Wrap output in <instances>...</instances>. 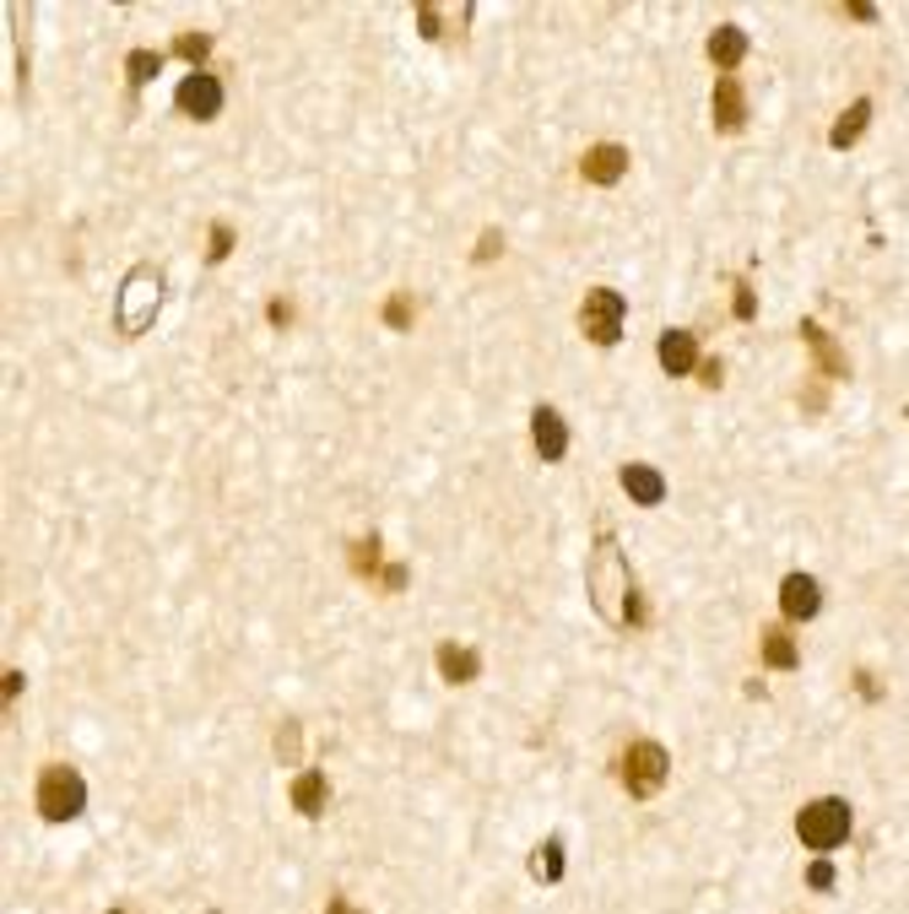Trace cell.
I'll list each match as a JSON object with an SVG mask.
<instances>
[{
	"label": "cell",
	"mask_w": 909,
	"mask_h": 914,
	"mask_svg": "<svg viewBox=\"0 0 909 914\" xmlns=\"http://www.w3.org/2000/svg\"><path fill=\"white\" fill-rule=\"evenodd\" d=\"M585 574H590V606H596L601 617H612V623H622V627L650 623V601H645V590L633 580V569H628V558H622V546L612 531L596 536Z\"/></svg>",
	"instance_id": "1"
},
{
	"label": "cell",
	"mask_w": 909,
	"mask_h": 914,
	"mask_svg": "<svg viewBox=\"0 0 909 914\" xmlns=\"http://www.w3.org/2000/svg\"><path fill=\"white\" fill-rule=\"evenodd\" d=\"M856 828V812H850V801H839V795H823V801H807L801 812H796V833H801V844L807 850H839L845 838Z\"/></svg>",
	"instance_id": "2"
},
{
	"label": "cell",
	"mask_w": 909,
	"mask_h": 914,
	"mask_svg": "<svg viewBox=\"0 0 909 914\" xmlns=\"http://www.w3.org/2000/svg\"><path fill=\"white\" fill-rule=\"evenodd\" d=\"M163 309V271L158 265H136L120 282V335H147Z\"/></svg>",
	"instance_id": "3"
},
{
	"label": "cell",
	"mask_w": 909,
	"mask_h": 914,
	"mask_svg": "<svg viewBox=\"0 0 909 914\" xmlns=\"http://www.w3.org/2000/svg\"><path fill=\"white\" fill-rule=\"evenodd\" d=\"M87 812V780L71 763H49L39 774V817L43 823H71Z\"/></svg>",
	"instance_id": "4"
},
{
	"label": "cell",
	"mask_w": 909,
	"mask_h": 914,
	"mask_svg": "<svg viewBox=\"0 0 909 914\" xmlns=\"http://www.w3.org/2000/svg\"><path fill=\"white\" fill-rule=\"evenodd\" d=\"M618 774H622V785H628V795L650 801V795L666 785V774H671V757H666L661 742L639 736V742H628V752H622V763H618Z\"/></svg>",
	"instance_id": "5"
},
{
	"label": "cell",
	"mask_w": 909,
	"mask_h": 914,
	"mask_svg": "<svg viewBox=\"0 0 909 914\" xmlns=\"http://www.w3.org/2000/svg\"><path fill=\"white\" fill-rule=\"evenodd\" d=\"M622 314H628L622 292L596 288V292H585L579 331H585V341H590V346H618V341H622Z\"/></svg>",
	"instance_id": "6"
},
{
	"label": "cell",
	"mask_w": 909,
	"mask_h": 914,
	"mask_svg": "<svg viewBox=\"0 0 909 914\" xmlns=\"http://www.w3.org/2000/svg\"><path fill=\"white\" fill-rule=\"evenodd\" d=\"M173 103L190 114V120H217L222 114V82L211 71H190L184 82L173 87Z\"/></svg>",
	"instance_id": "7"
},
{
	"label": "cell",
	"mask_w": 909,
	"mask_h": 914,
	"mask_svg": "<svg viewBox=\"0 0 909 914\" xmlns=\"http://www.w3.org/2000/svg\"><path fill=\"white\" fill-rule=\"evenodd\" d=\"M780 612H786L790 623H812L818 612H823V584L812 580V574H786L780 580Z\"/></svg>",
	"instance_id": "8"
},
{
	"label": "cell",
	"mask_w": 909,
	"mask_h": 914,
	"mask_svg": "<svg viewBox=\"0 0 909 914\" xmlns=\"http://www.w3.org/2000/svg\"><path fill=\"white\" fill-rule=\"evenodd\" d=\"M579 173H585L590 184H618L622 173H628V147H618V141H596V147L579 158Z\"/></svg>",
	"instance_id": "9"
},
{
	"label": "cell",
	"mask_w": 909,
	"mask_h": 914,
	"mask_svg": "<svg viewBox=\"0 0 909 914\" xmlns=\"http://www.w3.org/2000/svg\"><path fill=\"white\" fill-rule=\"evenodd\" d=\"M531 433H537V455L541 460L569 455V422L558 416V406H537V412H531Z\"/></svg>",
	"instance_id": "10"
},
{
	"label": "cell",
	"mask_w": 909,
	"mask_h": 914,
	"mask_svg": "<svg viewBox=\"0 0 909 914\" xmlns=\"http://www.w3.org/2000/svg\"><path fill=\"white\" fill-rule=\"evenodd\" d=\"M742 120H747L742 82H737V77H720V82H715V130H720V135H737Z\"/></svg>",
	"instance_id": "11"
},
{
	"label": "cell",
	"mask_w": 909,
	"mask_h": 914,
	"mask_svg": "<svg viewBox=\"0 0 909 914\" xmlns=\"http://www.w3.org/2000/svg\"><path fill=\"white\" fill-rule=\"evenodd\" d=\"M661 369L671 379H688L699 369V335L693 331H666L661 335Z\"/></svg>",
	"instance_id": "12"
},
{
	"label": "cell",
	"mask_w": 909,
	"mask_h": 914,
	"mask_svg": "<svg viewBox=\"0 0 909 914\" xmlns=\"http://www.w3.org/2000/svg\"><path fill=\"white\" fill-rule=\"evenodd\" d=\"M618 482H622V493H628L633 503H645V509H656V503L666 499V476L656 471V465H639V460H633V465H622L618 471Z\"/></svg>",
	"instance_id": "13"
},
{
	"label": "cell",
	"mask_w": 909,
	"mask_h": 914,
	"mask_svg": "<svg viewBox=\"0 0 909 914\" xmlns=\"http://www.w3.org/2000/svg\"><path fill=\"white\" fill-rule=\"evenodd\" d=\"M439 676L450 682V687H466V682H477V671H482V655L477 650H466V644H439Z\"/></svg>",
	"instance_id": "14"
},
{
	"label": "cell",
	"mask_w": 909,
	"mask_h": 914,
	"mask_svg": "<svg viewBox=\"0 0 909 914\" xmlns=\"http://www.w3.org/2000/svg\"><path fill=\"white\" fill-rule=\"evenodd\" d=\"M867 125H871V98H856V103L833 120V130H828V147H833V152H850V147L867 135Z\"/></svg>",
	"instance_id": "15"
},
{
	"label": "cell",
	"mask_w": 909,
	"mask_h": 914,
	"mask_svg": "<svg viewBox=\"0 0 909 914\" xmlns=\"http://www.w3.org/2000/svg\"><path fill=\"white\" fill-rule=\"evenodd\" d=\"M709 60H715L726 77H731V71L747 60V33L737 28V22H726V28H715V33H709Z\"/></svg>",
	"instance_id": "16"
},
{
	"label": "cell",
	"mask_w": 909,
	"mask_h": 914,
	"mask_svg": "<svg viewBox=\"0 0 909 914\" xmlns=\"http://www.w3.org/2000/svg\"><path fill=\"white\" fill-rule=\"evenodd\" d=\"M326 801H331V780H326L320 769H303V774L292 780V806H298L303 817H320Z\"/></svg>",
	"instance_id": "17"
},
{
	"label": "cell",
	"mask_w": 909,
	"mask_h": 914,
	"mask_svg": "<svg viewBox=\"0 0 909 914\" xmlns=\"http://www.w3.org/2000/svg\"><path fill=\"white\" fill-rule=\"evenodd\" d=\"M563 861H569V855H563V833H547L537 844V855H531V876H537V882H558V876H563Z\"/></svg>",
	"instance_id": "18"
},
{
	"label": "cell",
	"mask_w": 909,
	"mask_h": 914,
	"mask_svg": "<svg viewBox=\"0 0 909 914\" xmlns=\"http://www.w3.org/2000/svg\"><path fill=\"white\" fill-rule=\"evenodd\" d=\"M763 665H769V671H796V665H801L796 639L780 633V627H763Z\"/></svg>",
	"instance_id": "19"
},
{
	"label": "cell",
	"mask_w": 909,
	"mask_h": 914,
	"mask_svg": "<svg viewBox=\"0 0 909 914\" xmlns=\"http://www.w3.org/2000/svg\"><path fill=\"white\" fill-rule=\"evenodd\" d=\"M801 335L812 341V352H818V363H828V374H845V358H839V341L818 325V320H801Z\"/></svg>",
	"instance_id": "20"
},
{
	"label": "cell",
	"mask_w": 909,
	"mask_h": 914,
	"mask_svg": "<svg viewBox=\"0 0 909 914\" xmlns=\"http://www.w3.org/2000/svg\"><path fill=\"white\" fill-rule=\"evenodd\" d=\"M158 71H163V54H152V49H136V54L124 60V87H130V92H141V87L152 82Z\"/></svg>",
	"instance_id": "21"
},
{
	"label": "cell",
	"mask_w": 909,
	"mask_h": 914,
	"mask_svg": "<svg viewBox=\"0 0 909 914\" xmlns=\"http://www.w3.org/2000/svg\"><path fill=\"white\" fill-rule=\"evenodd\" d=\"M233 254V222H211L207 233V265H222Z\"/></svg>",
	"instance_id": "22"
},
{
	"label": "cell",
	"mask_w": 909,
	"mask_h": 914,
	"mask_svg": "<svg viewBox=\"0 0 909 914\" xmlns=\"http://www.w3.org/2000/svg\"><path fill=\"white\" fill-rule=\"evenodd\" d=\"M379 558V536H363L358 546H347V563L358 569V574H373V569H384V563H373Z\"/></svg>",
	"instance_id": "23"
},
{
	"label": "cell",
	"mask_w": 909,
	"mask_h": 914,
	"mask_svg": "<svg viewBox=\"0 0 909 914\" xmlns=\"http://www.w3.org/2000/svg\"><path fill=\"white\" fill-rule=\"evenodd\" d=\"M384 325H396V331H412V298H407V292L384 298Z\"/></svg>",
	"instance_id": "24"
},
{
	"label": "cell",
	"mask_w": 909,
	"mask_h": 914,
	"mask_svg": "<svg viewBox=\"0 0 909 914\" xmlns=\"http://www.w3.org/2000/svg\"><path fill=\"white\" fill-rule=\"evenodd\" d=\"M298 736H303V731H298V720H288V725L277 731V757H282V763H298V752H303V742H298Z\"/></svg>",
	"instance_id": "25"
},
{
	"label": "cell",
	"mask_w": 909,
	"mask_h": 914,
	"mask_svg": "<svg viewBox=\"0 0 909 914\" xmlns=\"http://www.w3.org/2000/svg\"><path fill=\"white\" fill-rule=\"evenodd\" d=\"M173 54H184V60H207L211 39L207 33H179V39H173Z\"/></svg>",
	"instance_id": "26"
},
{
	"label": "cell",
	"mask_w": 909,
	"mask_h": 914,
	"mask_svg": "<svg viewBox=\"0 0 909 914\" xmlns=\"http://www.w3.org/2000/svg\"><path fill=\"white\" fill-rule=\"evenodd\" d=\"M498 250H503V233H498V228H488V233H482V244L471 250V260H477V265H488V260H498Z\"/></svg>",
	"instance_id": "27"
},
{
	"label": "cell",
	"mask_w": 909,
	"mask_h": 914,
	"mask_svg": "<svg viewBox=\"0 0 909 914\" xmlns=\"http://www.w3.org/2000/svg\"><path fill=\"white\" fill-rule=\"evenodd\" d=\"M731 303H737V320H752V314H758V298H752V288H747V282H737V288H731Z\"/></svg>",
	"instance_id": "28"
},
{
	"label": "cell",
	"mask_w": 909,
	"mask_h": 914,
	"mask_svg": "<svg viewBox=\"0 0 909 914\" xmlns=\"http://www.w3.org/2000/svg\"><path fill=\"white\" fill-rule=\"evenodd\" d=\"M807 887H818V893H828V887H833V866H828V855L807 866Z\"/></svg>",
	"instance_id": "29"
},
{
	"label": "cell",
	"mask_w": 909,
	"mask_h": 914,
	"mask_svg": "<svg viewBox=\"0 0 909 914\" xmlns=\"http://www.w3.org/2000/svg\"><path fill=\"white\" fill-rule=\"evenodd\" d=\"M417 33H422V39H439V33H444V22H439V11H433V6H422V11H417Z\"/></svg>",
	"instance_id": "30"
},
{
	"label": "cell",
	"mask_w": 909,
	"mask_h": 914,
	"mask_svg": "<svg viewBox=\"0 0 909 914\" xmlns=\"http://www.w3.org/2000/svg\"><path fill=\"white\" fill-rule=\"evenodd\" d=\"M379 584H384V590H407V569H401V563H384Z\"/></svg>",
	"instance_id": "31"
},
{
	"label": "cell",
	"mask_w": 909,
	"mask_h": 914,
	"mask_svg": "<svg viewBox=\"0 0 909 914\" xmlns=\"http://www.w3.org/2000/svg\"><path fill=\"white\" fill-rule=\"evenodd\" d=\"M271 325H292V303H288V298H277V303H271Z\"/></svg>",
	"instance_id": "32"
},
{
	"label": "cell",
	"mask_w": 909,
	"mask_h": 914,
	"mask_svg": "<svg viewBox=\"0 0 909 914\" xmlns=\"http://www.w3.org/2000/svg\"><path fill=\"white\" fill-rule=\"evenodd\" d=\"M326 914H363V910H352L347 898H336V904H331V910H326Z\"/></svg>",
	"instance_id": "33"
},
{
	"label": "cell",
	"mask_w": 909,
	"mask_h": 914,
	"mask_svg": "<svg viewBox=\"0 0 909 914\" xmlns=\"http://www.w3.org/2000/svg\"><path fill=\"white\" fill-rule=\"evenodd\" d=\"M109 914H130V910H109Z\"/></svg>",
	"instance_id": "34"
}]
</instances>
